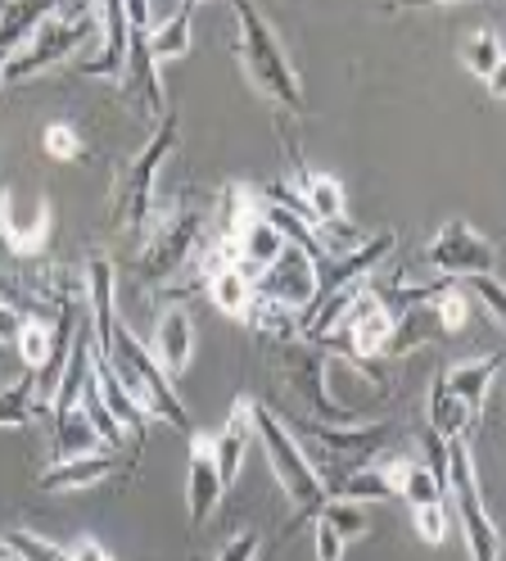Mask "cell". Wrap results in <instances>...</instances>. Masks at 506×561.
<instances>
[{
    "label": "cell",
    "instance_id": "cell-14",
    "mask_svg": "<svg viewBox=\"0 0 506 561\" xmlns=\"http://www.w3.org/2000/svg\"><path fill=\"white\" fill-rule=\"evenodd\" d=\"M285 150H289V168H295V186H289V191H295V195L303 199V208H308L312 227H317V231H325V227H340V222H348V195H344V186L331 178V172H317V168H308L295 140H289Z\"/></svg>",
    "mask_w": 506,
    "mask_h": 561
},
{
    "label": "cell",
    "instance_id": "cell-38",
    "mask_svg": "<svg viewBox=\"0 0 506 561\" xmlns=\"http://www.w3.org/2000/svg\"><path fill=\"white\" fill-rule=\"evenodd\" d=\"M258 552H263V535L240 530V535H231V539L222 543V552H217L212 561H258Z\"/></svg>",
    "mask_w": 506,
    "mask_h": 561
},
{
    "label": "cell",
    "instance_id": "cell-42",
    "mask_svg": "<svg viewBox=\"0 0 506 561\" xmlns=\"http://www.w3.org/2000/svg\"><path fill=\"white\" fill-rule=\"evenodd\" d=\"M488 95H493V100H506V59L493 68V78H488Z\"/></svg>",
    "mask_w": 506,
    "mask_h": 561
},
{
    "label": "cell",
    "instance_id": "cell-44",
    "mask_svg": "<svg viewBox=\"0 0 506 561\" xmlns=\"http://www.w3.org/2000/svg\"><path fill=\"white\" fill-rule=\"evenodd\" d=\"M0 561H19V557H14V548L5 543V535H0Z\"/></svg>",
    "mask_w": 506,
    "mask_h": 561
},
{
    "label": "cell",
    "instance_id": "cell-20",
    "mask_svg": "<svg viewBox=\"0 0 506 561\" xmlns=\"http://www.w3.org/2000/svg\"><path fill=\"white\" fill-rule=\"evenodd\" d=\"M55 5H36V0H5L0 5V87H5L10 59L32 42V32L50 19Z\"/></svg>",
    "mask_w": 506,
    "mask_h": 561
},
{
    "label": "cell",
    "instance_id": "cell-37",
    "mask_svg": "<svg viewBox=\"0 0 506 561\" xmlns=\"http://www.w3.org/2000/svg\"><path fill=\"white\" fill-rule=\"evenodd\" d=\"M416 520V535L429 543V548H439L448 539V503H434V507H416L412 512Z\"/></svg>",
    "mask_w": 506,
    "mask_h": 561
},
{
    "label": "cell",
    "instance_id": "cell-2",
    "mask_svg": "<svg viewBox=\"0 0 506 561\" xmlns=\"http://www.w3.org/2000/svg\"><path fill=\"white\" fill-rule=\"evenodd\" d=\"M231 19H235V55H240V68L253 82V91L267 95L285 114H308L303 82L295 73V64H289V55L280 50V37L267 23V14L258 5H249V0H235Z\"/></svg>",
    "mask_w": 506,
    "mask_h": 561
},
{
    "label": "cell",
    "instance_id": "cell-15",
    "mask_svg": "<svg viewBox=\"0 0 506 561\" xmlns=\"http://www.w3.org/2000/svg\"><path fill=\"white\" fill-rule=\"evenodd\" d=\"M118 467L131 471V467H136V453L118 458L114 448H100V453H87V458H68V462L46 467L42 476H36V489H42V494H78V489H95V484H104Z\"/></svg>",
    "mask_w": 506,
    "mask_h": 561
},
{
    "label": "cell",
    "instance_id": "cell-7",
    "mask_svg": "<svg viewBox=\"0 0 506 561\" xmlns=\"http://www.w3.org/2000/svg\"><path fill=\"white\" fill-rule=\"evenodd\" d=\"M325 371H331V354L321 344L308 340H280V380L289 385V394L299 399V416L321 421V426H361V412L344 408L331 399V385H325Z\"/></svg>",
    "mask_w": 506,
    "mask_h": 561
},
{
    "label": "cell",
    "instance_id": "cell-26",
    "mask_svg": "<svg viewBox=\"0 0 506 561\" xmlns=\"http://www.w3.org/2000/svg\"><path fill=\"white\" fill-rule=\"evenodd\" d=\"M398 503L416 507H434V503H448V476L429 471L425 462L403 458V476H398Z\"/></svg>",
    "mask_w": 506,
    "mask_h": 561
},
{
    "label": "cell",
    "instance_id": "cell-33",
    "mask_svg": "<svg viewBox=\"0 0 506 561\" xmlns=\"http://www.w3.org/2000/svg\"><path fill=\"white\" fill-rule=\"evenodd\" d=\"M82 412L91 416V426L100 431V439L108 444V448H118L123 444V426L114 421V412L104 408V399H100V390H95V371H91V380H87V390H82Z\"/></svg>",
    "mask_w": 506,
    "mask_h": 561
},
{
    "label": "cell",
    "instance_id": "cell-32",
    "mask_svg": "<svg viewBox=\"0 0 506 561\" xmlns=\"http://www.w3.org/2000/svg\"><path fill=\"white\" fill-rule=\"evenodd\" d=\"M434 312H439L444 335H457L470 327V295L461 286H452V280H444L439 295H434Z\"/></svg>",
    "mask_w": 506,
    "mask_h": 561
},
{
    "label": "cell",
    "instance_id": "cell-13",
    "mask_svg": "<svg viewBox=\"0 0 506 561\" xmlns=\"http://www.w3.org/2000/svg\"><path fill=\"white\" fill-rule=\"evenodd\" d=\"M118 82H123V100L136 104L145 118L159 123L172 110L168 91H163V78H159V59L150 55V23H131V50H127V68H123Z\"/></svg>",
    "mask_w": 506,
    "mask_h": 561
},
{
    "label": "cell",
    "instance_id": "cell-43",
    "mask_svg": "<svg viewBox=\"0 0 506 561\" xmlns=\"http://www.w3.org/2000/svg\"><path fill=\"white\" fill-rule=\"evenodd\" d=\"M5 259H19V254H14V244L5 240V231H0V263H5Z\"/></svg>",
    "mask_w": 506,
    "mask_h": 561
},
{
    "label": "cell",
    "instance_id": "cell-22",
    "mask_svg": "<svg viewBox=\"0 0 506 561\" xmlns=\"http://www.w3.org/2000/svg\"><path fill=\"white\" fill-rule=\"evenodd\" d=\"M204 286H208V299L217 312H227V318L235 322H249V312L253 304H258V290H253V276L222 263V267H208L204 272Z\"/></svg>",
    "mask_w": 506,
    "mask_h": 561
},
{
    "label": "cell",
    "instance_id": "cell-19",
    "mask_svg": "<svg viewBox=\"0 0 506 561\" xmlns=\"http://www.w3.org/2000/svg\"><path fill=\"white\" fill-rule=\"evenodd\" d=\"M150 348H154V358H159V367L168 376H181L191 367V358H195V322H191V312L181 304L159 312V327H154V344Z\"/></svg>",
    "mask_w": 506,
    "mask_h": 561
},
{
    "label": "cell",
    "instance_id": "cell-18",
    "mask_svg": "<svg viewBox=\"0 0 506 561\" xmlns=\"http://www.w3.org/2000/svg\"><path fill=\"white\" fill-rule=\"evenodd\" d=\"M249 444H253V399H235L222 431H212V448H217V471H222L227 489L240 480V467L249 458Z\"/></svg>",
    "mask_w": 506,
    "mask_h": 561
},
{
    "label": "cell",
    "instance_id": "cell-29",
    "mask_svg": "<svg viewBox=\"0 0 506 561\" xmlns=\"http://www.w3.org/2000/svg\"><path fill=\"white\" fill-rule=\"evenodd\" d=\"M191 23H195V5H181L176 14H168L159 27H150V55L159 64L181 59L191 50Z\"/></svg>",
    "mask_w": 506,
    "mask_h": 561
},
{
    "label": "cell",
    "instance_id": "cell-5",
    "mask_svg": "<svg viewBox=\"0 0 506 561\" xmlns=\"http://www.w3.org/2000/svg\"><path fill=\"white\" fill-rule=\"evenodd\" d=\"M176 136H181V114L168 110V114L154 123L150 140H145V150L127 163V172L118 178L114 199H108V214H114L108 222H114L118 231H127V236H145V227H150V214H154V182H159L163 163L172 159Z\"/></svg>",
    "mask_w": 506,
    "mask_h": 561
},
{
    "label": "cell",
    "instance_id": "cell-45",
    "mask_svg": "<svg viewBox=\"0 0 506 561\" xmlns=\"http://www.w3.org/2000/svg\"><path fill=\"white\" fill-rule=\"evenodd\" d=\"M191 561H195V557H191Z\"/></svg>",
    "mask_w": 506,
    "mask_h": 561
},
{
    "label": "cell",
    "instance_id": "cell-28",
    "mask_svg": "<svg viewBox=\"0 0 506 561\" xmlns=\"http://www.w3.org/2000/svg\"><path fill=\"white\" fill-rule=\"evenodd\" d=\"M470 426H475L470 408H465L457 394H448V385L434 376V385H429V431H439L444 439H457V435H465Z\"/></svg>",
    "mask_w": 506,
    "mask_h": 561
},
{
    "label": "cell",
    "instance_id": "cell-25",
    "mask_svg": "<svg viewBox=\"0 0 506 561\" xmlns=\"http://www.w3.org/2000/svg\"><path fill=\"white\" fill-rule=\"evenodd\" d=\"M36 394H42V385H36L32 371H23V380H14L10 390H0V431H23L42 412H50L46 399H36Z\"/></svg>",
    "mask_w": 506,
    "mask_h": 561
},
{
    "label": "cell",
    "instance_id": "cell-35",
    "mask_svg": "<svg viewBox=\"0 0 506 561\" xmlns=\"http://www.w3.org/2000/svg\"><path fill=\"white\" fill-rule=\"evenodd\" d=\"M5 543L14 548L19 561H72L68 548H59V543H50V539H42V535H32V530H10Z\"/></svg>",
    "mask_w": 506,
    "mask_h": 561
},
{
    "label": "cell",
    "instance_id": "cell-21",
    "mask_svg": "<svg viewBox=\"0 0 506 561\" xmlns=\"http://www.w3.org/2000/svg\"><path fill=\"white\" fill-rule=\"evenodd\" d=\"M497 371H502V354H488V358H470V363L448 367L439 380L448 385V394H457V399L470 408V416L480 421V412H484V403H488V390H493Z\"/></svg>",
    "mask_w": 506,
    "mask_h": 561
},
{
    "label": "cell",
    "instance_id": "cell-8",
    "mask_svg": "<svg viewBox=\"0 0 506 561\" xmlns=\"http://www.w3.org/2000/svg\"><path fill=\"white\" fill-rule=\"evenodd\" d=\"M87 37H100L95 5H55L50 19L32 32V42L10 59L5 87H10V82H27V78H36V73H46V68L64 64Z\"/></svg>",
    "mask_w": 506,
    "mask_h": 561
},
{
    "label": "cell",
    "instance_id": "cell-11",
    "mask_svg": "<svg viewBox=\"0 0 506 561\" xmlns=\"http://www.w3.org/2000/svg\"><path fill=\"white\" fill-rule=\"evenodd\" d=\"M425 259H429L434 272H444V276H452V280L493 276V267H497V250H493V244H488L475 227H470V222H461V218L444 222V231L429 240Z\"/></svg>",
    "mask_w": 506,
    "mask_h": 561
},
{
    "label": "cell",
    "instance_id": "cell-23",
    "mask_svg": "<svg viewBox=\"0 0 506 561\" xmlns=\"http://www.w3.org/2000/svg\"><path fill=\"white\" fill-rule=\"evenodd\" d=\"M439 295V290H434ZM444 327H439V312H434V299H421V304H407L403 312H393V340H389V358H407L416 348H425L429 340H439Z\"/></svg>",
    "mask_w": 506,
    "mask_h": 561
},
{
    "label": "cell",
    "instance_id": "cell-17",
    "mask_svg": "<svg viewBox=\"0 0 506 561\" xmlns=\"http://www.w3.org/2000/svg\"><path fill=\"white\" fill-rule=\"evenodd\" d=\"M0 231L14 244V254L27 259L46 244L50 236V204L46 199H19L14 191L0 195Z\"/></svg>",
    "mask_w": 506,
    "mask_h": 561
},
{
    "label": "cell",
    "instance_id": "cell-6",
    "mask_svg": "<svg viewBox=\"0 0 506 561\" xmlns=\"http://www.w3.org/2000/svg\"><path fill=\"white\" fill-rule=\"evenodd\" d=\"M448 503L461 520L470 561H502V530L484 507V489H480V476H475V453H470L465 435L448 439Z\"/></svg>",
    "mask_w": 506,
    "mask_h": 561
},
{
    "label": "cell",
    "instance_id": "cell-4",
    "mask_svg": "<svg viewBox=\"0 0 506 561\" xmlns=\"http://www.w3.org/2000/svg\"><path fill=\"white\" fill-rule=\"evenodd\" d=\"M280 421H285L289 431H295V439H299L303 448H312L317 458H321L317 476H321L325 489L340 484V480L353 476V471H361V467L380 462L384 448H389V439H393L389 421H361V426H321V421H308V416H299V412H285Z\"/></svg>",
    "mask_w": 506,
    "mask_h": 561
},
{
    "label": "cell",
    "instance_id": "cell-39",
    "mask_svg": "<svg viewBox=\"0 0 506 561\" xmlns=\"http://www.w3.org/2000/svg\"><path fill=\"white\" fill-rule=\"evenodd\" d=\"M312 548H317V561H344V548L348 543L325 520H312Z\"/></svg>",
    "mask_w": 506,
    "mask_h": 561
},
{
    "label": "cell",
    "instance_id": "cell-40",
    "mask_svg": "<svg viewBox=\"0 0 506 561\" xmlns=\"http://www.w3.org/2000/svg\"><path fill=\"white\" fill-rule=\"evenodd\" d=\"M68 557H72V561H114V552H108L100 539H72Z\"/></svg>",
    "mask_w": 506,
    "mask_h": 561
},
{
    "label": "cell",
    "instance_id": "cell-36",
    "mask_svg": "<svg viewBox=\"0 0 506 561\" xmlns=\"http://www.w3.org/2000/svg\"><path fill=\"white\" fill-rule=\"evenodd\" d=\"M461 290H465V295H475V299L493 312V318L506 327V286H502L497 276H470V280H461Z\"/></svg>",
    "mask_w": 506,
    "mask_h": 561
},
{
    "label": "cell",
    "instance_id": "cell-12",
    "mask_svg": "<svg viewBox=\"0 0 506 561\" xmlns=\"http://www.w3.org/2000/svg\"><path fill=\"white\" fill-rule=\"evenodd\" d=\"M222 499H227V480L217 471L212 435L195 426L186 435V520H191V530L208 525L212 512L222 507Z\"/></svg>",
    "mask_w": 506,
    "mask_h": 561
},
{
    "label": "cell",
    "instance_id": "cell-1",
    "mask_svg": "<svg viewBox=\"0 0 506 561\" xmlns=\"http://www.w3.org/2000/svg\"><path fill=\"white\" fill-rule=\"evenodd\" d=\"M87 304H91V327H95V354L114 367V376L127 385V394L154 421H168V426H176L181 435H191L195 421H191L186 403L176 399L172 376L159 367L154 348L118 318V308H114V267H108V259H91L87 263Z\"/></svg>",
    "mask_w": 506,
    "mask_h": 561
},
{
    "label": "cell",
    "instance_id": "cell-24",
    "mask_svg": "<svg viewBox=\"0 0 506 561\" xmlns=\"http://www.w3.org/2000/svg\"><path fill=\"white\" fill-rule=\"evenodd\" d=\"M95 390H100L104 408L114 412V421H118V426H123V431H127L136 444H140L145 435H150V421H154V416H150V412H145V408H140V403L127 394V385L114 376V367H108L100 354H95Z\"/></svg>",
    "mask_w": 506,
    "mask_h": 561
},
{
    "label": "cell",
    "instance_id": "cell-9",
    "mask_svg": "<svg viewBox=\"0 0 506 561\" xmlns=\"http://www.w3.org/2000/svg\"><path fill=\"white\" fill-rule=\"evenodd\" d=\"M199 240H204V214H172L159 227H150L145 250L136 259L140 286L159 290V286H168L172 276H181V267L199 254Z\"/></svg>",
    "mask_w": 506,
    "mask_h": 561
},
{
    "label": "cell",
    "instance_id": "cell-3",
    "mask_svg": "<svg viewBox=\"0 0 506 561\" xmlns=\"http://www.w3.org/2000/svg\"><path fill=\"white\" fill-rule=\"evenodd\" d=\"M253 439L263 444L267 462H272V476L285 489V499L299 507L295 516H289L285 530H299V525L317 520V512L325 507L331 494H325V484H321V476H317V467L308 458V448L295 439V431H289L267 403H253Z\"/></svg>",
    "mask_w": 506,
    "mask_h": 561
},
{
    "label": "cell",
    "instance_id": "cell-10",
    "mask_svg": "<svg viewBox=\"0 0 506 561\" xmlns=\"http://www.w3.org/2000/svg\"><path fill=\"white\" fill-rule=\"evenodd\" d=\"M253 290H258V304H272L280 312H303L317 304V263L299 250V244H285V254L263 272L253 276Z\"/></svg>",
    "mask_w": 506,
    "mask_h": 561
},
{
    "label": "cell",
    "instance_id": "cell-16",
    "mask_svg": "<svg viewBox=\"0 0 506 561\" xmlns=\"http://www.w3.org/2000/svg\"><path fill=\"white\" fill-rule=\"evenodd\" d=\"M95 19H100V55L82 59L78 73H87V78H123L127 50H131L127 5L123 0H104V5H95Z\"/></svg>",
    "mask_w": 506,
    "mask_h": 561
},
{
    "label": "cell",
    "instance_id": "cell-27",
    "mask_svg": "<svg viewBox=\"0 0 506 561\" xmlns=\"http://www.w3.org/2000/svg\"><path fill=\"white\" fill-rule=\"evenodd\" d=\"M100 431L91 426V416L78 408L68 412L64 421H55V462H68V458H87V453H100Z\"/></svg>",
    "mask_w": 506,
    "mask_h": 561
},
{
    "label": "cell",
    "instance_id": "cell-41",
    "mask_svg": "<svg viewBox=\"0 0 506 561\" xmlns=\"http://www.w3.org/2000/svg\"><path fill=\"white\" fill-rule=\"evenodd\" d=\"M23 312H14V308H0V344H14L19 340V331H23Z\"/></svg>",
    "mask_w": 506,
    "mask_h": 561
},
{
    "label": "cell",
    "instance_id": "cell-34",
    "mask_svg": "<svg viewBox=\"0 0 506 561\" xmlns=\"http://www.w3.org/2000/svg\"><path fill=\"white\" fill-rule=\"evenodd\" d=\"M42 146H46V154L59 159V163L87 159V146H82V136H78V127H72V123H50V127L42 131Z\"/></svg>",
    "mask_w": 506,
    "mask_h": 561
},
{
    "label": "cell",
    "instance_id": "cell-31",
    "mask_svg": "<svg viewBox=\"0 0 506 561\" xmlns=\"http://www.w3.org/2000/svg\"><path fill=\"white\" fill-rule=\"evenodd\" d=\"M506 59V50H502V42L493 37V32L488 27H480V32H470V37L461 42V64L470 68V73H475V78H493V68Z\"/></svg>",
    "mask_w": 506,
    "mask_h": 561
},
{
    "label": "cell",
    "instance_id": "cell-30",
    "mask_svg": "<svg viewBox=\"0 0 506 561\" xmlns=\"http://www.w3.org/2000/svg\"><path fill=\"white\" fill-rule=\"evenodd\" d=\"M317 520L331 525V530H335L344 543H353V539H361V535L371 530L367 507H361V503H344V499H325V507L317 512Z\"/></svg>",
    "mask_w": 506,
    "mask_h": 561
}]
</instances>
